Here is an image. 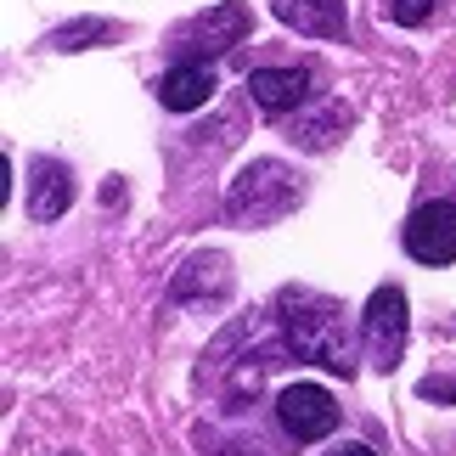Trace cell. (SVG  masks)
Here are the masks:
<instances>
[{
  "mask_svg": "<svg viewBox=\"0 0 456 456\" xmlns=\"http://www.w3.org/2000/svg\"><path fill=\"white\" fill-rule=\"evenodd\" d=\"M423 400H451L456 406V383L451 378H423Z\"/></svg>",
  "mask_w": 456,
  "mask_h": 456,
  "instance_id": "13",
  "label": "cell"
},
{
  "mask_svg": "<svg viewBox=\"0 0 456 456\" xmlns=\"http://www.w3.org/2000/svg\"><path fill=\"white\" fill-rule=\"evenodd\" d=\"M327 456H378L372 445H355V440H349V445H338V451H327Z\"/></svg>",
  "mask_w": 456,
  "mask_h": 456,
  "instance_id": "14",
  "label": "cell"
},
{
  "mask_svg": "<svg viewBox=\"0 0 456 456\" xmlns=\"http://www.w3.org/2000/svg\"><path fill=\"white\" fill-rule=\"evenodd\" d=\"M68 203H74V169L57 164V158H34L28 164V220H62Z\"/></svg>",
  "mask_w": 456,
  "mask_h": 456,
  "instance_id": "7",
  "label": "cell"
},
{
  "mask_svg": "<svg viewBox=\"0 0 456 456\" xmlns=\"http://www.w3.org/2000/svg\"><path fill=\"white\" fill-rule=\"evenodd\" d=\"M276 417H282L288 440L315 445V440H327V434L338 428V400H332L322 383H288V389L276 395Z\"/></svg>",
  "mask_w": 456,
  "mask_h": 456,
  "instance_id": "4",
  "label": "cell"
},
{
  "mask_svg": "<svg viewBox=\"0 0 456 456\" xmlns=\"http://www.w3.org/2000/svg\"><path fill=\"white\" fill-rule=\"evenodd\" d=\"M248 91L265 113H293V108H305V96H310V74L305 68H254Z\"/></svg>",
  "mask_w": 456,
  "mask_h": 456,
  "instance_id": "9",
  "label": "cell"
},
{
  "mask_svg": "<svg viewBox=\"0 0 456 456\" xmlns=\"http://www.w3.org/2000/svg\"><path fill=\"white\" fill-rule=\"evenodd\" d=\"M406 254L423 259V265H451L456 259V203H423L417 215L406 220Z\"/></svg>",
  "mask_w": 456,
  "mask_h": 456,
  "instance_id": "6",
  "label": "cell"
},
{
  "mask_svg": "<svg viewBox=\"0 0 456 456\" xmlns=\"http://www.w3.org/2000/svg\"><path fill=\"white\" fill-rule=\"evenodd\" d=\"M248 28H254V12L242 6V0H220L215 12H203V17H191V23L181 28V51H191L186 62H198V51H232L248 40Z\"/></svg>",
  "mask_w": 456,
  "mask_h": 456,
  "instance_id": "5",
  "label": "cell"
},
{
  "mask_svg": "<svg viewBox=\"0 0 456 456\" xmlns=\"http://www.w3.org/2000/svg\"><path fill=\"white\" fill-rule=\"evenodd\" d=\"M305 198L299 175H293L288 164H276V158H254L248 169L232 181V191H225V215H232L237 225H271L293 215Z\"/></svg>",
  "mask_w": 456,
  "mask_h": 456,
  "instance_id": "2",
  "label": "cell"
},
{
  "mask_svg": "<svg viewBox=\"0 0 456 456\" xmlns=\"http://www.w3.org/2000/svg\"><path fill=\"white\" fill-rule=\"evenodd\" d=\"M282 332H288V349L299 361H315L327 372H355V349H349V327H344V305L322 299V293H305V288H288L282 293Z\"/></svg>",
  "mask_w": 456,
  "mask_h": 456,
  "instance_id": "1",
  "label": "cell"
},
{
  "mask_svg": "<svg viewBox=\"0 0 456 456\" xmlns=\"http://www.w3.org/2000/svg\"><path fill=\"white\" fill-rule=\"evenodd\" d=\"M434 12V0H383V17H389V23H423V17Z\"/></svg>",
  "mask_w": 456,
  "mask_h": 456,
  "instance_id": "12",
  "label": "cell"
},
{
  "mask_svg": "<svg viewBox=\"0 0 456 456\" xmlns=\"http://www.w3.org/2000/svg\"><path fill=\"white\" fill-rule=\"evenodd\" d=\"M271 12L288 28L315 34V40H338L344 34V0H271Z\"/></svg>",
  "mask_w": 456,
  "mask_h": 456,
  "instance_id": "10",
  "label": "cell"
},
{
  "mask_svg": "<svg viewBox=\"0 0 456 456\" xmlns=\"http://www.w3.org/2000/svg\"><path fill=\"white\" fill-rule=\"evenodd\" d=\"M220 85H215V68L208 62H175L164 79H158V102H164L169 113H191V108H203L208 96H215Z\"/></svg>",
  "mask_w": 456,
  "mask_h": 456,
  "instance_id": "8",
  "label": "cell"
},
{
  "mask_svg": "<svg viewBox=\"0 0 456 456\" xmlns=\"http://www.w3.org/2000/svg\"><path fill=\"white\" fill-rule=\"evenodd\" d=\"M215 288V293H225V288H232V271H225V259L220 254H208V259H191V265H186V276H175V299H191V293H198V288Z\"/></svg>",
  "mask_w": 456,
  "mask_h": 456,
  "instance_id": "11",
  "label": "cell"
},
{
  "mask_svg": "<svg viewBox=\"0 0 456 456\" xmlns=\"http://www.w3.org/2000/svg\"><path fill=\"white\" fill-rule=\"evenodd\" d=\"M361 332H366V355H372L378 372H395L400 355H406V293L400 288H378L366 299V315H361Z\"/></svg>",
  "mask_w": 456,
  "mask_h": 456,
  "instance_id": "3",
  "label": "cell"
}]
</instances>
